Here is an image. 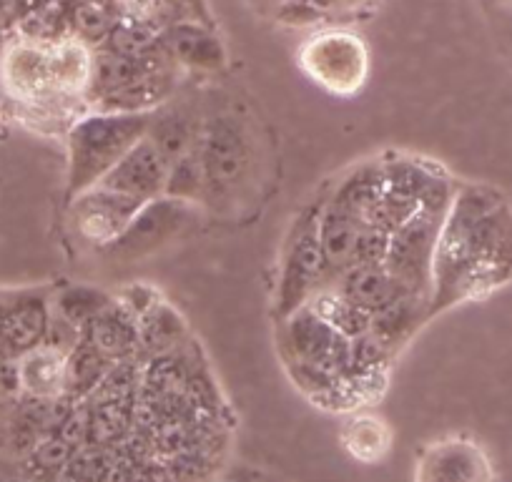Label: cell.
I'll use <instances>...</instances> for the list:
<instances>
[{
	"mask_svg": "<svg viewBox=\"0 0 512 482\" xmlns=\"http://www.w3.org/2000/svg\"><path fill=\"white\" fill-rule=\"evenodd\" d=\"M512 284V206L487 184H460L442 219L430 317Z\"/></svg>",
	"mask_w": 512,
	"mask_h": 482,
	"instance_id": "cell-1",
	"label": "cell"
},
{
	"mask_svg": "<svg viewBox=\"0 0 512 482\" xmlns=\"http://www.w3.org/2000/svg\"><path fill=\"white\" fill-rule=\"evenodd\" d=\"M149 113L88 111L73 118L66 131V196L101 184L103 176L134 149L149 131Z\"/></svg>",
	"mask_w": 512,
	"mask_h": 482,
	"instance_id": "cell-2",
	"label": "cell"
},
{
	"mask_svg": "<svg viewBox=\"0 0 512 482\" xmlns=\"http://www.w3.org/2000/svg\"><path fill=\"white\" fill-rule=\"evenodd\" d=\"M196 151L206 181L204 206L211 209L234 206L256 169L254 141L246 126L231 113L204 116V129Z\"/></svg>",
	"mask_w": 512,
	"mask_h": 482,
	"instance_id": "cell-3",
	"label": "cell"
},
{
	"mask_svg": "<svg viewBox=\"0 0 512 482\" xmlns=\"http://www.w3.org/2000/svg\"><path fill=\"white\" fill-rule=\"evenodd\" d=\"M384 189L377 211V224L395 229L412 214L430 206L447 209L455 196L457 184L435 161L417 156H390L382 159Z\"/></svg>",
	"mask_w": 512,
	"mask_h": 482,
	"instance_id": "cell-4",
	"label": "cell"
},
{
	"mask_svg": "<svg viewBox=\"0 0 512 482\" xmlns=\"http://www.w3.org/2000/svg\"><path fill=\"white\" fill-rule=\"evenodd\" d=\"M327 284H332V272H329L322 241H319V206H309L297 216L284 241L277 297H274L277 319L302 309Z\"/></svg>",
	"mask_w": 512,
	"mask_h": 482,
	"instance_id": "cell-5",
	"label": "cell"
},
{
	"mask_svg": "<svg viewBox=\"0 0 512 482\" xmlns=\"http://www.w3.org/2000/svg\"><path fill=\"white\" fill-rule=\"evenodd\" d=\"M201 221V206L186 204V201L159 196L154 201H146L134 216V221L126 226L121 236L113 244H108L98 257L111 264H134L141 259H149L154 254L164 252L171 244L184 239L189 231L196 229Z\"/></svg>",
	"mask_w": 512,
	"mask_h": 482,
	"instance_id": "cell-6",
	"label": "cell"
},
{
	"mask_svg": "<svg viewBox=\"0 0 512 482\" xmlns=\"http://www.w3.org/2000/svg\"><path fill=\"white\" fill-rule=\"evenodd\" d=\"M445 211L440 206H430L390 231L384 267L402 284L407 292L422 294L430 299L432 292V267H435L437 236H440Z\"/></svg>",
	"mask_w": 512,
	"mask_h": 482,
	"instance_id": "cell-7",
	"label": "cell"
},
{
	"mask_svg": "<svg viewBox=\"0 0 512 482\" xmlns=\"http://www.w3.org/2000/svg\"><path fill=\"white\" fill-rule=\"evenodd\" d=\"M279 344L289 367H319L332 375H347L349 339L329 327L309 304L279 319Z\"/></svg>",
	"mask_w": 512,
	"mask_h": 482,
	"instance_id": "cell-8",
	"label": "cell"
},
{
	"mask_svg": "<svg viewBox=\"0 0 512 482\" xmlns=\"http://www.w3.org/2000/svg\"><path fill=\"white\" fill-rule=\"evenodd\" d=\"M144 201L96 184L68 199V231L86 249L103 252L126 231Z\"/></svg>",
	"mask_w": 512,
	"mask_h": 482,
	"instance_id": "cell-9",
	"label": "cell"
},
{
	"mask_svg": "<svg viewBox=\"0 0 512 482\" xmlns=\"http://www.w3.org/2000/svg\"><path fill=\"white\" fill-rule=\"evenodd\" d=\"M302 63L329 91H357L367 73V51L352 33H319L304 46Z\"/></svg>",
	"mask_w": 512,
	"mask_h": 482,
	"instance_id": "cell-10",
	"label": "cell"
},
{
	"mask_svg": "<svg viewBox=\"0 0 512 482\" xmlns=\"http://www.w3.org/2000/svg\"><path fill=\"white\" fill-rule=\"evenodd\" d=\"M171 161L151 144L149 139H141L134 149L128 151L106 176L101 184L113 191H121L126 196H134L139 201H154L164 196L166 176H169Z\"/></svg>",
	"mask_w": 512,
	"mask_h": 482,
	"instance_id": "cell-11",
	"label": "cell"
},
{
	"mask_svg": "<svg viewBox=\"0 0 512 482\" xmlns=\"http://www.w3.org/2000/svg\"><path fill=\"white\" fill-rule=\"evenodd\" d=\"M485 450L472 440H442L422 455L417 482H492Z\"/></svg>",
	"mask_w": 512,
	"mask_h": 482,
	"instance_id": "cell-12",
	"label": "cell"
},
{
	"mask_svg": "<svg viewBox=\"0 0 512 482\" xmlns=\"http://www.w3.org/2000/svg\"><path fill=\"white\" fill-rule=\"evenodd\" d=\"M48 71L53 91L66 101H88L96 73V48L76 36H66L48 46Z\"/></svg>",
	"mask_w": 512,
	"mask_h": 482,
	"instance_id": "cell-13",
	"label": "cell"
},
{
	"mask_svg": "<svg viewBox=\"0 0 512 482\" xmlns=\"http://www.w3.org/2000/svg\"><path fill=\"white\" fill-rule=\"evenodd\" d=\"M204 116L186 101H164L149 116L146 139L161 151L169 161L191 154L199 146Z\"/></svg>",
	"mask_w": 512,
	"mask_h": 482,
	"instance_id": "cell-14",
	"label": "cell"
},
{
	"mask_svg": "<svg viewBox=\"0 0 512 482\" xmlns=\"http://www.w3.org/2000/svg\"><path fill=\"white\" fill-rule=\"evenodd\" d=\"M164 43L181 68L216 73L226 66L224 46L206 21H196V18L174 21L164 31Z\"/></svg>",
	"mask_w": 512,
	"mask_h": 482,
	"instance_id": "cell-15",
	"label": "cell"
},
{
	"mask_svg": "<svg viewBox=\"0 0 512 482\" xmlns=\"http://www.w3.org/2000/svg\"><path fill=\"white\" fill-rule=\"evenodd\" d=\"M430 317V299L405 292L372 314L369 334L395 357Z\"/></svg>",
	"mask_w": 512,
	"mask_h": 482,
	"instance_id": "cell-16",
	"label": "cell"
},
{
	"mask_svg": "<svg viewBox=\"0 0 512 482\" xmlns=\"http://www.w3.org/2000/svg\"><path fill=\"white\" fill-rule=\"evenodd\" d=\"M18 380L21 390L36 400H61L68 390V352L56 344H38L31 352L21 354Z\"/></svg>",
	"mask_w": 512,
	"mask_h": 482,
	"instance_id": "cell-17",
	"label": "cell"
},
{
	"mask_svg": "<svg viewBox=\"0 0 512 482\" xmlns=\"http://www.w3.org/2000/svg\"><path fill=\"white\" fill-rule=\"evenodd\" d=\"M367 224L369 221H364L362 216L339 209L329 201L319 204V241H322V252L332 279L352 264L357 241Z\"/></svg>",
	"mask_w": 512,
	"mask_h": 482,
	"instance_id": "cell-18",
	"label": "cell"
},
{
	"mask_svg": "<svg viewBox=\"0 0 512 482\" xmlns=\"http://www.w3.org/2000/svg\"><path fill=\"white\" fill-rule=\"evenodd\" d=\"M83 337L91 344H96V347L101 349L108 359H113V362L141 357L139 322H136L134 314L126 312L116 299L86 324Z\"/></svg>",
	"mask_w": 512,
	"mask_h": 482,
	"instance_id": "cell-19",
	"label": "cell"
},
{
	"mask_svg": "<svg viewBox=\"0 0 512 482\" xmlns=\"http://www.w3.org/2000/svg\"><path fill=\"white\" fill-rule=\"evenodd\" d=\"M332 287L369 314L407 292L384 264H352L332 279Z\"/></svg>",
	"mask_w": 512,
	"mask_h": 482,
	"instance_id": "cell-20",
	"label": "cell"
},
{
	"mask_svg": "<svg viewBox=\"0 0 512 482\" xmlns=\"http://www.w3.org/2000/svg\"><path fill=\"white\" fill-rule=\"evenodd\" d=\"M382 189H384V169L382 161H364V164L354 166L352 171L337 181L332 194L324 201L339 206L344 211L362 216L364 221H374L377 224V211L382 204Z\"/></svg>",
	"mask_w": 512,
	"mask_h": 482,
	"instance_id": "cell-21",
	"label": "cell"
},
{
	"mask_svg": "<svg viewBox=\"0 0 512 482\" xmlns=\"http://www.w3.org/2000/svg\"><path fill=\"white\" fill-rule=\"evenodd\" d=\"M191 342V332L186 319L176 307H171L166 299H161L156 307H151L139 319V344L144 357L171 352Z\"/></svg>",
	"mask_w": 512,
	"mask_h": 482,
	"instance_id": "cell-22",
	"label": "cell"
},
{
	"mask_svg": "<svg viewBox=\"0 0 512 482\" xmlns=\"http://www.w3.org/2000/svg\"><path fill=\"white\" fill-rule=\"evenodd\" d=\"M113 299H116V294H108L103 289L91 287V284H68V287L51 294V309L58 319H63L83 334L86 324L98 312H103Z\"/></svg>",
	"mask_w": 512,
	"mask_h": 482,
	"instance_id": "cell-23",
	"label": "cell"
},
{
	"mask_svg": "<svg viewBox=\"0 0 512 482\" xmlns=\"http://www.w3.org/2000/svg\"><path fill=\"white\" fill-rule=\"evenodd\" d=\"M309 307L329 324V327L337 329L342 337L354 339L362 337L369 332V322H372V314L364 312L362 307L352 302V299L344 297L337 287L327 284V287L319 289L312 297Z\"/></svg>",
	"mask_w": 512,
	"mask_h": 482,
	"instance_id": "cell-24",
	"label": "cell"
},
{
	"mask_svg": "<svg viewBox=\"0 0 512 482\" xmlns=\"http://www.w3.org/2000/svg\"><path fill=\"white\" fill-rule=\"evenodd\" d=\"M116 365L113 359H108L96 344L88 342L81 334V339L76 342V347L68 352V390L66 395L71 397H83L91 395L98 385L103 382V377L108 375V370Z\"/></svg>",
	"mask_w": 512,
	"mask_h": 482,
	"instance_id": "cell-25",
	"label": "cell"
},
{
	"mask_svg": "<svg viewBox=\"0 0 512 482\" xmlns=\"http://www.w3.org/2000/svg\"><path fill=\"white\" fill-rule=\"evenodd\" d=\"M164 196L186 201V204L204 206L206 181H204V169H201L199 151L194 149L191 154L171 161L169 176H166Z\"/></svg>",
	"mask_w": 512,
	"mask_h": 482,
	"instance_id": "cell-26",
	"label": "cell"
},
{
	"mask_svg": "<svg viewBox=\"0 0 512 482\" xmlns=\"http://www.w3.org/2000/svg\"><path fill=\"white\" fill-rule=\"evenodd\" d=\"M344 445L354 457L372 462L390 445V432L374 417H357L344 430Z\"/></svg>",
	"mask_w": 512,
	"mask_h": 482,
	"instance_id": "cell-27",
	"label": "cell"
},
{
	"mask_svg": "<svg viewBox=\"0 0 512 482\" xmlns=\"http://www.w3.org/2000/svg\"><path fill=\"white\" fill-rule=\"evenodd\" d=\"M161 299L164 297H161V294L156 292L151 284H128L121 294H116V302L121 304L126 312L134 314L136 322H139V319L144 317L151 307H156Z\"/></svg>",
	"mask_w": 512,
	"mask_h": 482,
	"instance_id": "cell-28",
	"label": "cell"
},
{
	"mask_svg": "<svg viewBox=\"0 0 512 482\" xmlns=\"http://www.w3.org/2000/svg\"><path fill=\"white\" fill-rule=\"evenodd\" d=\"M169 3L174 6L179 21H184V18H196V21L209 23L204 11V0H169Z\"/></svg>",
	"mask_w": 512,
	"mask_h": 482,
	"instance_id": "cell-29",
	"label": "cell"
},
{
	"mask_svg": "<svg viewBox=\"0 0 512 482\" xmlns=\"http://www.w3.org/2000/svg\"><path fill=\"white\" fill-rule=\"evenodd\" d=\"M317 3H319V8L324 11V16H327V13L337 11V8L349 6V3H354V0H317Z\"/></svg>",
	"mask_w": 512,
	"mask_h": 482,
	"instance_id": "cell-30",
	"label": "cell"
}]
</instances>
